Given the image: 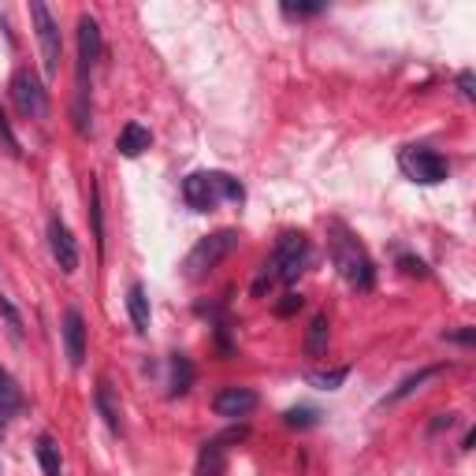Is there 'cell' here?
Returning <instances> with one entry per match:
<instances>
[{
  "label": "cell",
  "instance_id": "6da1fadb",
  "mask_svg": "<svg viewBox=\"0 0 476 476\" xmlns=\"http://www.w3.org/2000/svg\"><path fill=\"white\" fill-rule=\"evenodd\" d=\"M306 264H309V242H306V235L287 231V235L276 242L272 257L261 264V272L254 279V294L261 298L264 291L272 287V283H294L301 272H306Z\"/></svg>",
  "mask_w": 476,
  "mask_h": 476
},
{
  "label": "cell",
  "instance_id": "7a4b0ae2",
  "mask_svg": "<svg viewBox=\"0 0 476 476\" xmlns=\"http://www.w3.org/2000/svg\"><path fill=\"white\" fill-rule=\"evenodd\" d=\"M183 198L194 213H213L220 201H242L246 190L227 171H194V176L183 179Z\"/></svg>",
  "mask_w": 476,
  "mask_h": 476
},
{
  "label": "cell",
  "instance_id": "3957f363",
  "mask_svg": "<svg viewBox=\"0 0 476 476\" xmlns=\"http://www.w3.org/2000/svg\"><path fill=\"white\" fill-rule=\"evenodd\" d=\"M332 261H335L339 276L347 279L350 287H357V291L372 287L376 272H372V261L365 254V246H361L342 223H332Z\"/></svg>",
  "mask_w": 476,
  "mask_h": 476
},
{
  "label": "cell",
  "instance_id": "277c9868",
  "mask_svg": "<svg viewBox=\"0 0 476 476\" xmlns=\"http://www.w3.org/2000/svg\"><path fill=\"white\" fill-rule=\"evenodd\" d=\"M235 246H238V231H235V227H220V231L205 235V238L194 246V250L186 254V261H183L186 279H201V276H208L227 254L235 250Z\"/></svg>",
  "mask_w": 476,
  "mask_h": 476
},
{
  "label": "cell",
  "instance_id": "5b68a950",
  "mask_svg": "<svg viewBox=\"0 0 476 476\" xmlns=\"http://www.w3.org/2000/svg\"><path fill=\"white\" fill-rule=\"evenodd\" d=\"M398 164H402V171L421 183V186H435V183H447L450 179V160L443 153H435V149L428 145H410L402 149V157H398Z\"/></svg>",
  "mask_w": 476,
  "mask_h": 476
},
{
  "label": "cell",
  "instance_id": "8992f818",
  "mask_svg": "<svg viewBox=\"0 0 476 476\" xmlns=\"http://www.w3.org/2000/svg\"><path fill=\"white\" fill-rule=\"evenodd\" d=\"M30 19H34V30H37V45H42V64H45V74L52 79L60 71V60H64V37H60V23L52 19V12L34 0L30 4Z\"/></svg>",
  "mask_w": 476,
  "mask_h": 476
},
{
  "label": "cell",
  "instance_id": "52a82bcc",
  "mask_svg": "<svg viewBox=\"0 0 476 476\" xmlns=\"http://www.w3.org/2000/svg\"><path fill=\"white\" fill-rule=\"evenodd\" d=\"M12 101L27 120H45L49 116V90L30 67H19L12 74Z\"/></svg>",
  "mask_w": 476,
  "mask_h": 476
},
{
  "label": "cell",
  "instance_id": "ba28073f",
  "mask_svg": "<svg viewBox=\"0 0 476 476\" xmlns=\"http://www.w3.org/2000/svg\"><path fill=\"white\" fill-rule=\"evenodd\" d=\"M49 250H52V261L60 264V272L71 276L74 269H79V242H74L71 227L60 216L49 220Z\"/></svg>",
  "mask_w": 476,
  "mask_h": 476
},
{
  "label": "cell",
  "instance_id": "9c48e42d",
  "mask_svg": "<svg viewBox=\"0 0 476 476\" xmlns=\"http://www.w3.org/2000/svg\"><path fill=\"white\" fill-rule=\"evenodd\" d=\"M257 410V391L250 387H223L213 398V413L227 417V421H238V417H250Z\"/></svg>",
  "mask_w": 476,
  "mask_h": 476
},
{
  "label": "cell",
  "instance_id": "30bf717a",
  "mask_svg": "<svg viewBox=\"0 0 476 476\" xmlns=\"http://www.w3.org/2000/svg\"><path fill=\"white\" fill-rule=\"evenodd\" d=\"M64 350H67L71 369H82V361H86V320H82L79 309L64 313Z\"/></svg>",
  "mask_w": 476,
  "mask_h": 476
},
{
  "label": "cell",
  "instance_id": "8fae6325",
  "mask_svg": "<svg viewBox=\"0 0 476 476\" xmlns=\"http://www.w3.org/2000/svg\"><path fill=\"white\" fill-rule=\"evenodd\" d=\"M149 145H153V135H149V130H145L142 123H127V127L120 130V138H116V149H120V157H127V160L142 157Z\"/></svg>",
  "mask_w": 476,
  "mask_h": 476
},
{
  "label": "cell",
  "instance_id": "7c38bea8",
  "mask_svg": "<svg viewBox=\"0 0 476 476\" xmlns=\"http://www.w3.org/2000/svg\"><path fill=\"white\" fill-rule=\"evenodd\" d=\"M93 402H98L101 417H105V425L112 432H123V417H120V402H116V391H112L108 379H101L98 384V394H93Z\"/></svg>",
  "mask_w": 476,
  "mask_h": 476
},
{
  "label": "cell",
  "instance_id": "4fadbf2b",
  "mask_svg": "<svg viewBox=\"0 0 476 476\" xmlns=\"http://www.w3.org/2000/svg\"><path fill=\"white\" fill-rule=\"evenodd\" d=\"M223 469H227V447H223V440L205 443L201 454H198V476H223Z\"/></svg>",
  "mask_w": 476,
  "mask_h": 476
},
{
  "label": "cell",
  "instance_id": "5bb4252c",
  "mask_svg": "<svg viewBox=\"0 0 476 476\" xmlns=\"http://www.w3.org/2000/svg\"><path fill=\"white\" fill-rule=\"evenodd\" d=\"M127 313H130V324L135 332H149V298H145V287L142 283H130L127 287Z\"/></svg>",
  "mask_w": 476,
  "mask_h": 476
},
{
  "label": "cell",
  "instance_id": "9a60e30c",
  "mask_svg": "<svg viewBox=\"0 0 476 476\" xmlns=\"http://www.w3.org/2000/svg\"><path fill=\"white\" fill-rule=\"evenodd\" d=\"M443 372V365H428V369H421V372H413V376H406L402 379V384H398L387 398H384V406H394V402H402V398H410L417 387H425L428 384V379H435V376H440Z\"/></svg>",
  "mask_w": 476,
  "mask_h": 476
},
{
  "label": "cell",
  "instance_id": "2e32d148",
  "mask_svg": "<svg viewBox=\"0 0 476 476\" xmlns=\"http://www.w3.org/2000/svg\"><path fill=\"white\" fill-rule=\"evenodd\" d=\"M328 328H332V324H328V316H324V313H316L309 320V332H306V354L309 357H320L324 350H328Z\"/></svg>",
  "mask_w": 476,
  "mask_h": 476
},
{
  "label": "cell",
  "instance_id": "e0dca14e",
  "mask_svg": "<svg viewBox=\"0 0 476 476\" xmlns=\"http://www.w3.org/2000/svg\"><path fill=\"white\" fill-rule=\"evenodd\" d=\"M23 410V391L12 379V372L0 365V413H19Z\"/></svg>",
  "mask_w": 476,
  "mask_h": 476
},
{
  "label": "cell",
  "instance_id": "ac0fdd59",
  "mask_svg": "<svg viewBox=\"0 0 476 476\" xmlns=\"http://www.w3.org/2000/svg\"><path fill=\"white\" fill-rule=\"evenodd\" d=\"M190 384H194V365H190V357H183V354H176L171 357V394H186L190 391Z\"/></svg>",
  "mask_w": 476,
  "mask_h": 476
},
{
  "label": "cell",
  "instance_id": "d6986e66",
  "mask_svg": "<svg viewBox=\"0 0 476 476\" xmlns=\"http://www.w3.org/2000/svg\"><path fill=\"white\" fill-rule=\"evenodd\" d=\"M37 462H42V472H45V476H64L60 447H56L49 435H42V440H37Z\"/></svg>",
  "mask_w": 476,
  "mask_h": 476
},
{
  "label": "cell",
  "instance_id": "ffe728a7",
  "mask_svg": "<svg viewBox=\"0 0 476 476\" xmlns=\"http://www.w3.org/2000/svg\"><path fill=\"white\" fill-rule=\"evenodd\" d=\"M90 216H93V238H98V254H105V223H101V186L90 183Z\"/></svg>",
  "mask_w": 476,
  "mask_h": 476
},
{
  "label": "cell",
  "instance_id": "44dd1931",
  "mask_svg": "<svg viewBox=\"0 0 476 476\" xmlns=\"http://www.w3.org/2000/svg\"><path fill=\"white\" fill-rule=\"evenodd\" d=\"M350 376V369H335V372H309V384L320 391H339L342 379Z\"/></svg>",
  "mask_w": 476,
  "mask_h": 476
},
{
  "label": "cell",
  "instance_id": "7402d4cb",
  "mask_svg": "<svg viewBox=\"0 0 476 476\" xmlns=\"http://www.w3.org/2000/svg\"><path fill=\"white\" fill-rule=\"evenodd\" d=\"M0 149H8L12 157H19V153H23V149H19V138H15V130H12L8 116H4V108H0Z\"/></svg>",
  "mask_w": 476,
  "mask_h": 476
},
{
  "label": "cell",
  "instance_id": "603a6c76",
  "mask_svg": "<svg viewBox=\"0 0 476 476\" xmlns=\"http://www.w3.org/2000/svg\"><path fill=\"white\" fill-rule=\"evenodd\" d=\"M283 421H287L291 428H309V425H316V410H306V406H301V410H291L287 417H283Z\"/></svg>",
  "mask_w": 476,
  "mask_h": 476
},
{
  "label": "cell",
  "instance_id": "cb8c5ba5",
  "mask_svg": "<svg viewBox=\"0 0 476 476\" xmlns=\"http://www.w3.org/2000/svg\"><path fill=\"white\" fill-rule=\"evenodd\" d=\"M301 309V294H283V301L276 306V316H294Z\"/></svg>",
  "mask_w": 476,
  "mask_h": 476
},
{
  "label": "cell",
  "instance_id": "d4e9b609",
  "mask_svg": "<svg viewBox=\"0 0 476 476\" xmlns=\"http://www.w3.org/2000/svg\"><path fill=\"white\" fill-rule=\"evenodd\" d=\"M458 90H462L465 101H476V79H472V71H462L458 74Z\"/></svg>",
  "mask_w": 476,
  "mask_h": 476
},
{
  "label": "cell",
  "instance_id": "484cf974",
  "mask_svg": "<svg viewBox=\"0 0 476 476\" xmlns=\"http://www.w3.org/2000/svg\"><path fill=\"white\" fill-rule=\"evenodd\" d=\"M320 4H283V15H316Z\"/></svg>",
  "mask_w": 476,
  "mask_h": 476
},
{
  "label": "cell",
  "instance_id": "4316f807",
  "mask_svg": "<svg viewBox=\"0 0 476 476\" xmlns=\"http://www.w3.org/2000/svg\"><path fill=\"white\" fill-rule=\"evenodd\" d=\"M398 264H402V269H406L410 276H425V264H421V261H413V257H402Z\"/></svg>",
  "mask_w": 476,
  "mask_h": 476
},
{
  "label": "cell",
  "instance_id": "83f0119b",
  "mask_svg": "<svg viewBox=\"0 0 476 476\" xmlns=\"http://www.w3.org/2000/svg\"><path fill=\"white\" fill-rule=\"evenodd\" d=\"M443 339H454V342H465V347H469V342L476 339V332H472V328H465V332H447Z\"/></svg>",
  "mask_w": 476,
  "mask_h": 476
},
{
  "label": "cell",
  "instance_id": "f1b7e54d",
  "mask_svg": "<svg viewBox=\"0 0 476 476\" xmlns=\"http://www.w3.org/2000/svg\"><path fill=\"white\" fill-rule=\"evenodd\" d=\"M443 428H454V413H443V417H440V421H435V425H432V432H443Z\"/></svg>",
  "mask_w": 476,
  "mask_h": 476
},
{
  "label": "cell",
  "instance_id": "f546056e",
  "mask_svg": "<svg viewBox=\"0 0 476 476\" xmlns=\"http://www.w3.org/2000/svg\"><path fill=\"white\" fill-rule=\"evenodd\" d=\"M0 435H4V421H0Z\"/></svg>",
  "mask_w": 476,
  "mask_h": 476
}]
</instances>
